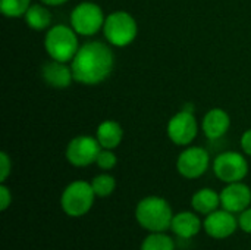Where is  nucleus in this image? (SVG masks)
Returning <instances> with one entry per match:
<instances>
[{
  "label": "nucleus",
  "instance_id": "nucleus-1",
  "mask_svg": "<svg viewBox=\"0 0 251 250\" xmlns=\"http://www.w3.org/2000/svg\"><path fill=\"white\" fill-rule=\"evenodd\" d=\"M115 66V55L109 44L87 41L79 46L71 60L74 80L84 85H97L107 80Z\"/></svg>",
  "mask_w": 251,
  "mask_h": 250
},
{
  "label": "nucleus",
  "instance_id": "nucleus-2",
  "mask_svg": "<svg viewBox=\"0 0 251 250\" xmlns=\"http://www.w3.org/2000/svg\"><path fill=\"white\" fill-rule=\"evenodd\" d=\"M174 215L169 202L159 196H147L135 206V220L149 233H165L171 230Z\"/></svg>",
  "mask_w": 251,
  "mask_h": 250
},
{
  "label": "nucleus",
  "instance_id": "nucleus-3",
  "mask_svg": "<svg viewBox=\"0 0 251 250\" xmlns=\"http://www.w3.org/2000/svg\"><path fill=\"white\" fill-rule=\"evenodd\" d=\"M44 49L50 59L69 63L79 49L78 34L72 27L63 24L53 25L46 32Z\"/></svg>",
  "mask_w": 251,
  "mask_h": 250
},
{
  "label": "nucleus",
  "instance_id": "nucleus-4",
  "mask_svg": "<svg viewBox=\"0 0 251 250\" xmlns=\"http://www.w3.org/2000/svg\"><path fill=\"white\" fill-rule=\"evenodd\" d=\"M96 193L91 187V183L76 180L69 183L60 196L62 211L71 218H79L88 214L94 205Z\"/></svg>",
  "mask_w": 251,
  "mask_h": 250
},
{
  "label": "nucleus",
  "instance_id": "nucleus-5",
  "mask_svg": "<svg viewBox=\"0 0 251 250\" xmlns=\"http://www.w3.org/2000/svg\"><path fill=\"white\" fill-rule=\"evenodd\" d=\"M103 34L110 46L125 47L135 40L138 34V25L131 13L125 10H115L106 16Z\"/></svg>",
  "mask_w": 251,
  "mask_h": 250
},
{
  "label": "nucleus",
  "instance_id": "nucleus-6",
  "mask_svg": "<svg viewBox=\"0 0 251 250\" xmlns=\"http://www.w3.org/2000/svg\"><path fill=\"white\" fill-rule=\"evenodd\" d=\"M106 16L101 7L94 1H82L76 4L71 13V27L78 35L90 37L103 29Z\"/></svg>",
  "mask_w": 251,
  "mask_h": 250
},
{
  "label": "nucleus",
  "instance_id": "nucleus-7",
  "mask_svg": "<svg viewBox=\"0 0 251 250\" xmlns=\"http://www.w3.org/2000/svg\"><path fill=\"white\" fill-rule=\"evenodd\" d=\"M213 172L215 175L226 184L243 181L249 174V162L244 155L238 152H222L213 161Z\"/></svg>",
  "mask_w": 251,
  "mask_h": 250
},
{
  "label": "nucleus",
  "instance_id": "nucleus-8",
  "mask_svg": "<svg viewBox=\"0 0 251 250\" xmlns=\"http://www.w3.org/2000/svg\"><path fill=\"white\" fill-rule=\"evenodd\" d=\"M169 140L176 146H190L199 133V122L194 116L193 109L184 108L176 112L168 122L166 127Z\"/></svg>",
  "mask_w": 251,
  "mask_h": 250
},
{
  "label": "nucleus",
  "instance_id": "nucleus-9",
  "mask_svg": "<svg viewBox=\"0 0 251 250\" xmlns=\"http://www.w3.org/2000/svg\"><path fill=\"white\" fill-rule=\"evenodd\" d=\"M103 147L99 140L91 136H78L72 139L65 150L66 161L75 168H85L96 164L97 156Z\"/></svg>",
  "mask_w": 251,
  "mask_h": 250
},
{
  "label": "nucleus",
  "instance_id": "nucleus-10",
  "mask_svg": "<svg viewBox=\"0 0 251 250\" xmlns=\"http://www.w3.org/2000/svg\"><path fill=\"white\" fill-rule=\"evenodd\" d=\"M210 167V155L206 149L199 146H188L176 159L178 172L188 180L200 178Z\"/></svg>",
  "mask_w": 251,
  "mask_h": 250
},
{
  "label": "nucleus",
  "instance_id": "nucleus-11",
  "mask_svg": "<svg viewBox=\"0 0 251 250\" xmlns=\"http://www.w3.org/2000/svg\"><path fill=\"white\" fill-rule=\"evenodd\" d=\"M238 228V218L235 214L219 208L215 212L206 215L203 221V230L204 233L216 240H224L231 237Z\"/></svg>",
  "mask_w": 251,
  "mask_h": 250
},
{
  "label": "nucleus",
  "instance_id": "nucleus-12",
  "mask_svg": "<svg viewBox=\"0 0 251 250\" xmlns=\"http://www.w3.org/2000/svg\"><path fill=\"white\" fill-rule=\"evenodd\" d=\"M250 205L251 189L243 181L226 184L221 192V208L232 214H240L250 208Z\"/></svg>",
  "mask_w": 251,
  "mask_h": 250
},
{
  "label": "nucleus",
  "instance_id": "nucleus-13",
  "mask_svg": "<svg viewBox=\"0 0 251 250\" xmlns=\"http://www.w3.org/2000/svg\"><path fill=\"white\" fill-rule=\"evenodd\" d=\"M41 77L44 83L53 88L62 90L68 88L74 80L72 68L66 62H59V60H49L43 65L41 68Z\"/></svg>",
  "mask_w": 251,
  "mask_h": 250
},
{
  "label": "nucleus",
  "instance_id": "nucleus-14",
  "mask_svg": "<svg viewBox=\"0 0 251 250\" xmlns=\"http://www.w3.org/2000/svg\"><path fill=\"white\" fill-rule=\"evenodd\" d=\"M203 228V221L200 220L197 212H190V211H182L174 215L172 224H171V231L184 240H190L196 237Z\"/></svg>",
  "mask_w": 251,
  "mask_h": 250
},
{
  "label": "nucleus",
  "instance_id": "nucleus-15",
  "mask_svg": "<svg viewBox=\"0 0 251 250\" xmlns=\"http://www.w3.org/2000/svg\"><path fill=\"white\" fill-rule=\"evenodd\" d=\"M229 127L231 118L221 108L210 109L201 121V130L209 140H219L228 133Z\"/></svg>",
  "mask_w": 251,
  "mask_h": 250
},
{
  "label": "nucleus",
  "instance_id": "nucleus-16",
  "mask_svg": "<svg viewBox=\"0 0 251 250\" xmlns=\"http://www.w3.org/2000/svg\"><path fill=\"white\" fill-rule=\"evenodd\" d=\"M191 206L199 215H209L221 208V193L212 189H200L191 197Z\"/></svg>",
  "mask_w": 251,
  "mask_h": 250
},
{
  "label": "nucleus",
  "instance_id": "nucleus-17",
  "mask_svg": "<svg viewBox=\"0 0 251 250\" xmlns=\"http://www.w3.org/2000/svg\"><path fill=\"white\" fill-rule=\"evenodd\" d=\"M96 139L99 140V143L103 149L113 150L121 144V141L124 139V130L116 121L106 119L97 127Z\"/></svg>",
  "mask_w": 251,
  "mask_h": 250
},
{
  "label": "nucleus",
  "instance_id": "nucleus-18",
  "mask_svg": "<svg viewBox=\"0 0 251 250\" xmlns=\"http://www.w3.org/2000/svg\"><path fill=\"white\" fill-rule=\"evenodd\" d=\"M26 25L34 31H43L49 29L51 24V13L50 10L43 4H31L26 13L24 15Z\"/></svg>",
  "mask_w": 251,
  "mask_h": 250
},
{
  "label": "nucleus",
  "instance_id": "nucleus-19",
  "mask_svg": "<svg viewBox=\"0 0 251 250\" xmlns=\"http://www.w3.org/2000/svg\"><path fill=\"white\" fill-rule=\"evenodd\" d=\"M140 250H175V242L166 233H149Z\"/></svg>",
  "mask_w": 251,
  "mask_h": 250
},
{
  "label": "nucleus",
  "instance_id": "nucleus-20",
  "mask_svg": "<svg viewBox=\"0 0 251 250\" xmlns=\"http://www.w3.org/2000/svg\"><path fill=\"white\" fill-rule=\"evenodd\" d=\"M91 187L97 197H109L116 189V180L110 174H99L91 180Z\"/></svg>",
  "mask_w": 251,
  "mask_h": 250
},
{
  "label": "nucleus",
  "instance_id": "nucleus-21",
  "mask_svg": "<svg viewBox=\"0 0 251 250\" xmlns=\"http://www.w3.org/2000/svg\"><path fill=\"white\" fill-rule=\"evenodd\" d=\"M31 6V0H0V10L6 18H21Z\"/></svg>",
  "mask_w": 251,
  "mask_h": 250
},
{
  "label": "nucleus",
  "instance_id": "nucleus-22",
  "mask_svg": "<svg viewBox=\"0 0 251 250\" xmlns=\"http://www.w3.org/2000/svg\"><path fill=\"white\" fill-rule=\"evenodd\" d=\"M118 164V158L116 155L113 153L112 149H101L99 156H97V161H96V165L103 169V171H110L116 167Z\"/></svg>",
  "mask_w": 251,
  "mask_h": 250
},
{
  "label": "nucleus",
  "instance_id": "nucleus-23",
  "mask_svg": "<svg viewBox=\"0 0 251 250\" xmlns=\"http://www.w3.org/2000/svg\"><path fill=\"white\" fill-rule=\"evenodd\" d=\"M12 172V161L6 152L0 153V183H4Z\"/></svg>",
  "mask_w": 251,
  "mask_h": 250
},
{
  "label": "nucleus",
  "instance_id": "nucleus-24",
  "mask_svg": "<svg viewBox=\"0 0 251 250\" xmlns=\"http://www.w3.org/2000/svg\"><path fill=\"white\" fill-rule=\"evenodd\" d=\"M238 228L247 234H251V208L244 209L238 214Z\"/></svg>",
  "mask_w": 251,
  "mask_h": 250
},
{
  "label": "nucleus",
  "instance_id": "nucleus-25",
  "mask_svg": "<svg viewBox=\"0 0 251 250\" xmlns=\"http://www.w3.org/2000/svg\"><path fill=\"white\" fill-rule=\"evenodd\" d=\"M10 203H12V193L9 187L4 183H1L0 184V211L4 212L10 206Z\"/></svg>",
  "mask_w": 251,
  "mask_h": 250
},
{
  "label": "nucleus",
  "instance_id": "nucleus-26",
  "mask_svg": "<svg viewBox=\"0 0 251 250\" xmlns=\"http://www.w3.org/2000/svg\"><path fill=\"white\" fill-rule=\"evenodd\" d=\"M241 149L247 156H251V128L244 131L241 136Z\"/></svg>",
  "mask_w": 251,
  "mask_h": 250
},
{
  "label": "nucleus",
  "instance_id": "nucleus-27",
  "mask_svg": "<svg viewBox=\"0 0 251 250\" xmlns=\"http://www.w3.org/2000/svg\"><path fill=\"white\" fill-rule=\"evenodd\" d=\"M40 1L44 3L46 6H60V4H65L69 0H40Z\"/></svg>",
  "mask_w": 251,
  "mask_h": 250
}]
</instances>
